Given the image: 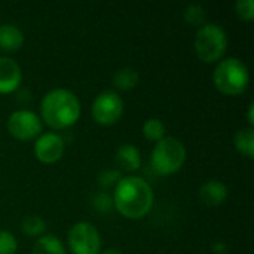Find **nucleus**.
<instances>
[{
	"instance_id": "nucleus-21",
	"label": "nucleus",
	"mask_w": 254,
	"mask_h": 254,
	"mask_svg": "<svg viewBox=\"0 0 254 254\" xmlns=\"http://www.w3.org/2000/svg\"><path fill=\"white\" fill-rule=\"evenodd\" d=\"M91 204L92 207L95 208V211L98 213H103V214H107L112 208H113V199L109 193L106 192H97L92 199H91Z\"/></svg>"
},
{
	"instance_id": "nucleus-13",
	"label": "nucleus",
	"mask_w": 254,
	"mask_h": 254,
	"mask_svg": "<svg viewBox=\"0 0 254 254\" xmlns=\"http://www.w3.org/2000/svg\"><path fill=\"white\" fill-rule=\"evenodd\" d=\"M116 164L119 168L128 173L138 170L141 165V156H140L138 149L131 144L121 146L116 152Z\"/></svg>"
},
{
	"instance_id": "nucleus-26",
	"label": "nucleus",
	"mask_w": 254,
	"mask_h": 254,
	"mask_svg": "<svg viewBox=\"0 0 254 254\" xmlns=\"http://www.w3.org/2000/svg\"><path fill=\"white\" fill-rule=\"evenodd\" d=\"M101 254H122L118 249H109V250H104Z\"/></svg>"
},
{
	"instance_id": "nucleus-23",
	"label": "nucleus",
	"mask_w": 254,
	"mask_h": 254,
	"mask_svg": "<svg viewBox=\"0 0 254 254\" xmlns=\"http://www.w3.org/2000/svg\"><path fill=\"white\" fill-rule=\"evenodd\" d=\"M235 12L243 21H252L254 18V1L253 0H240L235 4Z\"/></svg>"
},
{
	"instance_id": "nucleus-3",
	"label": "nucleus",
	"mask_w": 254,
	"mask_h": 254,
	"mask_svg": "<svg viewBox=\"0 0 254 254\" xmlns=\"http://www.w3.org/2000/svg\"><path fill=\"white\" fill-rule=\"evenodd\" d=\"M214 85L226 95H241L250 82L247 65L238 58H228L219 63L214 70Z\"/></svg>"
},
{
	"instance_id": "nucleus-2",
	"label": "nucleus",
	"mask_w": 254,
	"mask_h": 254,
	"mask_svg": "<svg viewBox=\"0 0 254 254\" xmlns=\"http://www.w3.org/2000/svg\"><path fill=\"white\" fill-rule=\"evenodd\" d=\"M42 118L54 129H65L76 124L80 115L77 97L67 89H52L42 100Z\"/></svg>"
},
{
	"instance_id": "nucleus-19",
	"label": "nucleus",
	"mask_w": 254,
	"mask_h": 254,
	"mask_svg": "<svg viewBox=\"0 0 254 254\" xmlns=\"http://www.w3.org/2000/svg\"><path fill=\"white\" fill-rule=\"evenodd\" d=\"M185 19L188 24L193 25V27H198V25H204L205 22V9L198 4V3H192L189 4L186 9H185Z\"/></svg>"
},
{
	"instance_id": "nucleus-6",
	"label": "nucleus",
	"mask_w": 254,
	"mask_h": 254,
	"mask_svg": "<svg viewBox=\"0 0 254 254\" xmlns=\"http://www.w3.org/2000/svg\"><path fill=\"white\" fill-rule=\"evenodd\" d=\"M68 247L73 254H100V234L94 225L79 222L68 232Z\"/></svg>"
},
{
	"instance_id": "nucleus-7",
	"label": "nucleus",
	"mask_w": 254,
	"mask_h": 254,
	"mask_svg": "<svg viewBox=\"0 0 254 254\" xmlns=\"http://www.w3.org/2000/svg\"><path fill=\"white\" fill-rule=\"evenodd\" d=\"M124 113V100L113 91H104L97 95L92 104V116L101 125H112Z\"/></svg>"
},
{
	"instance_id": "nucleus-15",
	"label": "nucleus",
	"mask_w": 254,
	"mask_h": 254,
	"mask_svg": "<svg viewBox=\"0 0 254 254\" xmlns=\"http://www.w3.org/2000/svg\"><path fill=\"white\" fill-rule=\"evenodd\" d=\"M138 73L131 67H124L118 70L113 76V85L121 91H129L138 85Z\"/></svg>"
},
{
	"instance_id": "nucleus-17",
	"label": "nucleus",
	"mask_w": 254,
	"mask_h": 254,
	"mask_svg": "<svg viewBox=\"0 0 254 254\" xmlns=\"http://www.w3.org/2000/svg\"><path fill=\"white\" fill-rule=\"evenodd\" d=\"M21 229H22L24 235H27V237H40L46 229V223L39 216L30 214L22 219Z\"/></svg>"
},
{
	"instance_id": "nucleus-5",
	"label": "nucleus",
	"mask_w": 254,
	"mask_h": 254,
	"mask_svg": "<svg viewBox=\"0 0 254 254\" xmlns=\"http://www.w3.org/2000/svg\"><path fill=\"white\" fill-rule=\"evenodd\" d=\"M228 48V37L222 27L204 24L195 37V51L201 61L214 63L223 57Z\"/></svg>"
},
{
	"instance_id": "nucleus-1",
	"label": "nucleus",
	"mask_w": 254,
	"mask_h": 254,
	"mask_svg": "<svg viewBox=\"0 0 254 254\" xmlns=\"http://www.w3.org/2000/svg\"><path fill=\"white\" fill-rule=\"evenodd\" d=\"M115 208L128 219L144 217L153 205V192L150 185L141 177H124L113 192Z\"/></svg>"
},
{
	"instance_id": "nucleus-11",
	"label": "nucleus",
	"mask_w": 254,
	"mask_h": 254,
	"mask_svg": "<svg viewBox=\"0 0 254 254\" xmlns=\"http://www.w3.org/2000/svg\"><path fill=\"white\" fill-rule=\"evenodd\" d=\"M226 198H228V188L222 182L211 180L199 189V199L202 201V204L208 207H217L223 204Z\"/></svg>"
},
{
	"instance_id": "nucleus-20",
	"label": "nucleus",
	"mask_w": 254,
	"mask_h": 254,
	"mask_svg": "<svg viewBox=\"0 0 254 254\" xmlns=\"http://www.w3.org/2000/svg\"><path fill=\"white\" fill-rule=\"evenodd\" d=\"M122 180L121 171L119 170H104L100 176H98V186L104 190L116 188L118 183Z\"/></svg>"
},
{
	"instance_id": "nucleus-12",
	"label": "nucleus",
	"mask_w": 254,
	"mask_h": 254,
	"mask_svg": "<svg viewBox=\"0 0 254 254\" xmlns=\"http://www.w3.org/2000/svg\"><path fill=\"white\" fill-rule=\"evenodd\" d=\"M22 43H24V34L18 27L12 24L0 25V51L16 52L22 46Z\"/></svg>"
},
{
	"instance_id": "nucleus-10",
	"label": "nucleus",
	"mask_w": 254,
	"mask_h": 254,
	"mask_svg": "<svg viewBox=\"0 0 254 254\" xmlns=\"http://www.w3.org/2000/svg\"><path fill=\"white\" fill-rule=\"evenodd\" d=\"M21 83L19 65L6 57H0V94L13 92Z\"/></svg>"
},
{
	"instance_id": "nucleus-16",
	"label": "nucleus",
	"mask_w": 254,
	"mask_h": 254,
	"mask_svg": "<svg viewBox=\"0 0 254 254\" xmlns=\"http://www.w3.org/2000/svg\"><path fill=\"white\" fill-rule=\"evenodd\" d=\"M235 147L240 153L246 155L247 158L254 156V131L253 128L240 129L235 134Z\"/></svg>"
},
{
	"instance_id": "nucleus-8",
	"label": "nucleus",
	"mask_w": 254,
	"mask_h": 254,
	"mask_svg": "<svg viewBox=\"0 0 254 254\" xmlns=\"http://www.w3.org/2000/svg\"><path fill=\"white\" fill-rule=\"evenodd\" d=\"M7 129L16 140L27 141L42 132V122L40 118L30 110H16L7 119Z\"/></svg>"
},
{
	"instance_id": "nucleus-22",
	"label": "nucleus",
	"mask_w": 254,
	"mask_h": 254,
	"mask_svg": "<svg viewBox=\"0 0 254 254\" xmlns=\"http://www.w3.org/2000/svg\"><path fill=\"white\" fill-rule=\"evenodd\" d=\"M18 243L10 232L0 231V254H15Z\"/></svg>"
},
{
	"instance_id": "nucleus-25",
	"label": "nucleus",
	"mask_w": 254,
	"mask_h": 254,
	"mask_svg": "<svg viewBox=\"0 0 254 254\" xmlns=\"http://www.w3.org/2000/svg\"><path fill=\"white\" fill-rule=\"evenodd\" d=\"M253 110H254V106L253 104H250V107H249V122H250V125H254Z\"/></svg>"
},
{
	"instance_id": "nucleus-24",
	"label": "nucleus",
	"mask_w": 254,
	"mask_h": 254,
	"mask_svg": "<svg viewBox=\"0 0 254 254\" xmlns=\"http://www.w3.org/2000/svg\"><path fill=\"white\" fill-rule=\"evenodd\" d=\"M213 250H214V253L216 254H225L226 253V246L222 244V243H219V244H214Z\"/></svg>"
},
{
	"instance_id": "nucleus-4",
	"label": "nucleus",
	"mask_w": 254,
	"mask_h": 254,
	"mask_svg": "<svg viewBox=\"0 0 254 254\" xmlns=\"http://www.w3.org/2000/svg\"><path fill=\"white\" fill-rule=\"evenodd\" d=\"M186 161L185 144L174 137H164L152 152V167L162 176L177 173Z\"/></svg>"
},
{
	"instance_id": "nucleus-18",
	"label": "nucleus",
	"mask_w": 254,
	"mask_h": 254,
	"mask_svg": "<svg viewBox=\"0 0 254 254\" xmlns=\"http://www.w3.org/2000/svg\"><path fill=\"white\" fill-rule=\"evenodd\" d=\"M143 135L150 141H161L165 135V125L159 119H149L143 125Z\"/></svg>"
},
{
	"instance_id": "nucleus-9",
	"label": "nucleus",
	"mask_w": 254,
	"mask_h": 254,
	"mask_svg": "<svg viewBox=\"0 0 254 254\" xmlns=\"http://www.w3.org/2000/svg\"><path fill=\"white\" fill-rule=\"evenodd\" d=\"M34 155L43 164H54L64 155V141L58 134H42L34 144Z\"/></svg>"
},
{
	"instance_id": "nucleus-14",
	"label": "nucleus",
	"mask_w": 254,
	"mask_h": 254,
	"mask_svg": "<svg viewBox=\"0 0 254 254\" xmlns=\"http://www.w3.org/2000/svg\"><path fill=\"white\" fill-rule=\"evenodd\" d=\"M33 254H67L63 243L54 235H43L40 237L34 247Z\"/></svg>"
}]
</instances>
